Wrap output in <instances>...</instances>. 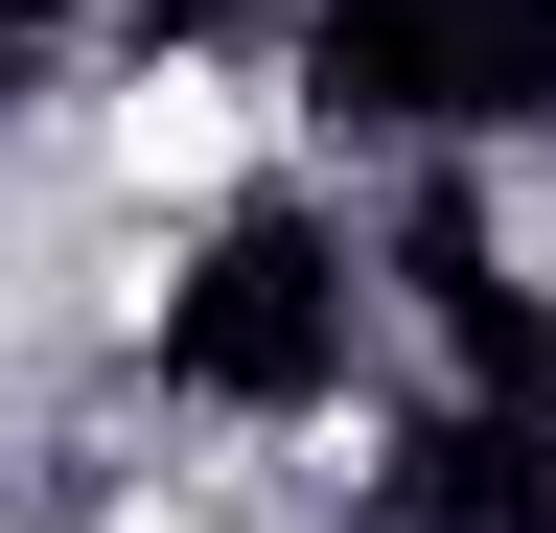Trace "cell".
Segmentation results:
<instances>
[{
  "label": "cell",
  "instance_id": "cell-1",
  "mask_svg": "<svg viewBox=\"0 0 556 533\" xmlns=\"http://www.w3.org/2000/svg\"><path fill=\"white\" fill-rule=\"evenodd\" d=\"M325 348H348V255H325L302 210H232L208 279L163 302V371H186V394H325Z\"/></svg>",
  "mask_w": 556,
  "mask_h": 533
},
{
  "label": "cell",
  "instance_id": "cell-2",
  "mask_svg": "<svg viewBox=\"0 0 556 533\" xmlns=\"http://www.w3.org/2000/svg\"><path fill=\"white\" fill-rule=\"evenodd\" d=\"M348 116H556V0H325Z\"/></svg>",
  "mask_w": 556,
  "mask_h": 533
},
{
  "label": "cell",
  "instance_id": "cell-3",
  "mask_svg": "<svg viewBox=\"0 0 556 533\" xmlns=\"http://www.w3.org/2000/svg\"><path fill=\"white\" fill-rule=\"evenodd\" d=\"M417 510H441V533H556V464L510 418H464V441H417Z\"/></svg>",
  "mask_w": 556,
  "mask_h": 533
},
{
  "label": "cell",
  "instance_id": "cell-4",
  "mask_svg": "<svg viewBox=\"0 0 556 533\" xmlns=\"http://www.w3.org/2000/svg\"><path fill=\"white\" fill-rule=\"evenodd\" d=\"M47 24H93V0H0V71H24V47H47Z\"/></svg>",
  "mask_w": 556,
  "mask_h": 533
}]
</instances>
